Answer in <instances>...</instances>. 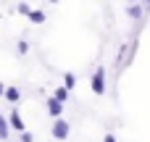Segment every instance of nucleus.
Wrapping results in <instances>:
<instances>
[{"mask_svg": "<svg viewBox=\"0 0 150 142\" xmlns=\"http://www.w3.org/2000/svg\"><path fill=\"white\" fill-rule=\"evenodd\" d=\"M90 84H92V92H95V95H105V66H98V69L92 71Z\"/></svg>", "mask_w": 150, "mask_h": 142, "instance_id": "f257e3e1", "label": "nucleus"}, {"mask_svg": "<svg viewBox=\"0 0 150 142\" xmlns=\"http://www.w3.org/2000/svg\"><path fill=\"white\" fill-rule=\"evenodd\" d=\"M69 132H71L69 121H63V119H55V124H53V137H55V140H66V137H69Z\"/></svg>", "mask_w": 150, "mask_h": 142, "instance_id": "f03ea898", "label": "nucleus"}, {"mask_svg": "<svg viewBox=\"0 0 150 142\" xmlns=\"http://www.w3.org/2000/svg\"><path fill=\"white\" fill-rule=\"evenodd\" d=\"M63 105H66V103H61V100H55L53 95L47 97V113H50L53 119H61V116H63Z\"/></svg>", "mask_w": 150, "mask_h": 142, "instance_id": "7ed1b4c3", "label": "nucleus"}, {"mask_svg": "<svg viewBox=\"0 0 150 142\" xmlns=\"http://www.w3.org/2000/svg\"><path fill=\"white\" fill-rule=\"evenodd\" d=\"M127 16H129L132 21H140V18L145 16V5H142V3H132V5H127Z\"/></svg>", "mask_w": 150, "mask_h": 142, "instance_id": "20e7f679", "label": "nucleus"}, {"mask_svg": "<svg viewBox=\"0 0 150 142\" xmlns=\"http://www.w3.org/2000/svg\"><path fill=\"white\" fill-rule=\"evenodd\" d=\"M8 124H11L13 132H18V134L24 132V119L18 116V111H11V113H8Z\"/></svg>", "mask_w": 150, "mask_h": 142, "instance_id": "39448f33", "label": "nucleus"}, {"mask_svg": "<svg viewBox=\"0 0 150 142\" xmlns=\"http://www.w3.org/2000/svg\"><path fill=\"white\" fill-rule=\"evenodd\" d=\"M3 97H5L8 103H18V100H21V90H18V87H5Z\"/></svg>", "mask_w": 150, "mask_h": 142, "instance_id": "423d86ee", "label": "nucleus"}, {"mask_svg": "<svg viewBox=\"0 0 150 142\" xmlns=\"http://www.w3.org/2000/svg\"><path fill=\"white\" fill-rule=\"evenodd\" d=\"M26 18H29L32 24H45V18H47V16H45V11H40V8H32V13H29Z\"/></svg>", "mask_w": 150, "mask_h": 142, "instance_id": "0eeeda50", "label": "nucleus"}, {"mask_svg": "<svg viewBox=\"0 0 150 142\" xmlns=\"http://www.w3.org/2000/svg\"><path fill=\"white\" fill-rule=\"evenodd\" d=\"M8 134H11V124H8V116H3V113H0V140H8Z\"/></svg>", "mask_w": 150, "mask_h": 142, "instance_id": "6e6552de", "label": "nucleus"}, {"mask_svg": "<svg viewBox=\"0 0 150 142\" xmlns=\"http://www.w3.org/2000/svg\"><path fill=\"white\" fill-rule=\"evenodd\" d=\"M63 87H66V90H74V87H76V76H74L71 71L63 74Z\"/></svg>", "mask_w": 150, "mask_h": 142, "instance_id": "1a4fd4ad", "label": "nucleus"}, {"mask_svg": "<svg viewBox=\"0 0 150 142\" xmlns=\"http://www.w3.org/2000/svg\"><path fill=\"white\" fill-rule=\"evenodd\" d=\"M53 97L61 100V103H66V100H69V90H66V87H58V90L53 92Z\"/></svg>", "mask_w": 150, "mask_h": 142, "instance_id": "9d476101", "label": "nucleus"}, {"mask_svg": "<svg viewBox=\"0 0 150 142\" xmlns=\"http://www.w3.org/2000/svg\"><path fill=\"white\" fill-rule=\"evenodd\" d=\"M16 50H18V55H26V53H29V42H26V40H18V42H16Z\"/></svg>", "mask_w": 150, "mask_h": 142, "instance_id": "9b49d317", "label": "nucleus"}, {"mask_svg": "<svg viewBox=\"0 0 150 142\" xmlns=\"http://www.w3.org/2000/svg\"><path fill=\"white\" fill-rule=\"evenodd\" d=\"M16 11H18L21 16H29V13H32V5H29V3H18V5H16Z\"/></svg>", "mask_w": 150, "mask_h": 142, "instance_id": "f8f14e48", "label": "nucleus"}, {"mask_svg": "<svg viewBox=\"0 0 150 142\" xmlns=\"http://www.w3.org/2000/svg\"><path fill=\"white\" fill-rule=\"evenodd\" d=\"M21 142H34V137H32V134L24 129V132H21Z\"/></svg>", "mask_w": 150, "mask_h": 142, "instance_id": "ddd939ff", "label": "nucleus"}, {"mask_svg": "<svg viewBox=\"0 0 150 142\" xmlns=\"http://www.w3.org/2000/svg\"><path fill=\"white\" fill-rule=\"evenodd\" d=\"M103 142H116V137H113L111 132H105V137H103Z\"/></svg>", "mask_w": 150, "mask_h": 142, "instance_id": "4468645a", "label": "nucleus"}, {"mask_svg": "<svg viewBox=\"0 0 150 142\" xmlns=\"http://www.w3.org/2000/svg\"><path fill=\"white\" fill-rule=\"evenodd\" d=\"M142 5H145V13L150 11V0H142Z\"/></svg>", "mask_w": 150, "mask_h": 142, "instance_id": "2eb2a0df", "label": "nucleus"}, {"mask_svg": "<svg viewBox=\"0 0 150 142\" xmlns=\"http://www.w3.org/2000/svg\"><path fill=\"white\" fill-rule=\"evenodd\" d=\"M3 92H5V84H3V82H0V97H3Z\"/></svg>", "mask_w": 150, "mask_h": 142, "instance_id": "dca6fc26", "label": "nucleus"}, {"mask_svg": "<svg viewBox=\"0 0 150 142\" xmlns=\"http://www.w3.org/2000/svg\"><path fill=\"white\" fill-rule=\"evenodd\" d=\"M129 3H142V0H129Z\"/></svg>", "mask_w": 150, "mask_h": 142, "instance_id": "f3484780", "label": "nucleus"}]
</instances>
